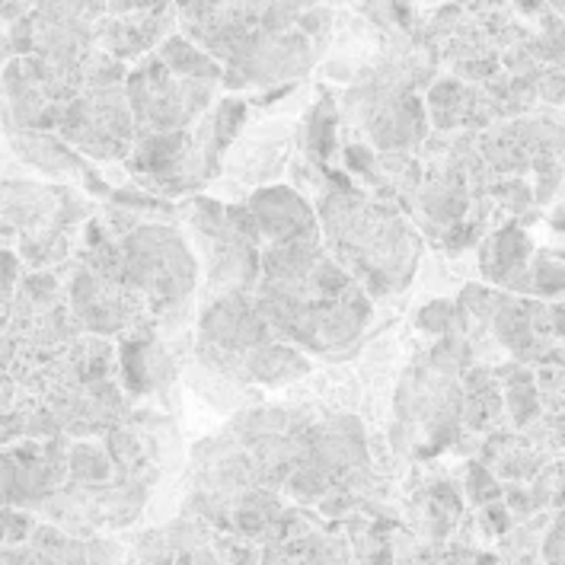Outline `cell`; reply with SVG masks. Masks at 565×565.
Here are the masks:
<instances>
[{"mask_svg": "<svg viewBox=\"0 0 565 565\" xmlns=\"http://www.w3.org/2000/svg\"><path fill=\"white\" fill-rule=\"evenodd\" d=\"M13 271H17V263H13V256H7V253H0V291L13 281Z\"/></svg>", "mask_w": 565, "mask_h": 565, "instance_id": "1", "label": "cell"}]
</instances>
